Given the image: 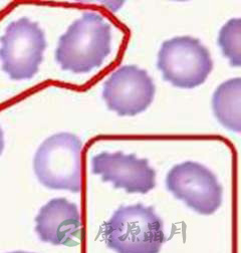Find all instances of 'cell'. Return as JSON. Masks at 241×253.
<instances>
[{
    "label": "cell",
    "instance_id": "6da1fadb",
    "mask_svg": "<svg viewBox=\"0 0 241 253\" xmlns=\"http://www.w3.org/2000/svg\"><path fill=\"white\" fill-rule=\"evenodd\" d=\"M112 51V26L99 13L84 12L59 38L55 60L64 71L87 74Z\"/></svg>",
    "mask_w": 241,
    "mask_h": 253
},
{
    "label": "cell",
    "instance_id": "7a4b0ae2",
    "mask_svg": "<svg viewBox=\"0 0 241 253\" xmlns=\"http://www.w3.org/2000/svg\"><path fill=\"white\" fill-rule=\"evenodd\" d=\"M104 238L119 253H158L165 242L163 221L152 206H120L105 224Z\"/></svg>",
    "mask_w": 241,
    "mask_h": 253
},
{
    "label": "cell",
    "instance_id": "3957f363",
    "mask_svg": "<svg viewBox=\"0 0 241 253\" xmlns=\"http://www.w3.org/2000/svg\"><path fill=\"white\" fill-rule=\"evenodd\" d=\"M82 143L73 133L45 139L34 158L38 180L46 188L79 193L82 188Z\"/></svg>",
    "mask_w": 241,
    "mask_h": 253
},
{
    "label": "cell",
    "instance_id": "277c9868",
    "mask_svg": "<svg viewBox=\"0 0 241 253\" xmlns=\"http://www.w3.org/2000/svg\"><path fill=\"white\" fill-rule=\"evenodd\" d=\"M157 68L163 80L180 88H194L205 83L213 69L208 48L195 38L175 37L165 41L158 52Z\"/></svg>",
    "mask_w": 241,
    "mask_h": 253
},
{
    "label": "cell",
    "instance_id": "5b68a950",
    "mask_svg": "<svg viewBox=\"0 0 241 253\" xmlns=\"http://www.w3.org/2000/svg\"><path fill=\"white\" fill-rule=\"evenodd\" d=\"M0 42L2 70L11 80H30L39 73L47 42L38 22L27 17L10 22Z\"/></svg>",
    "mask_w": 241,
    "mask_h": 253
},
{
    "label": "cell",
    "instance_id": "8992f818",
    "mask_svg": "<svg viewBox=\"0 0 241 253\" xmlns=\"http://www.w3.org/2000/svg\"><path fill=\"white\" fill-rule=\"evenodd\" d=\"M166 188L201 215L215 213L222 204L223 188L217 177L204 165L186 161L175 165L166 176Z\"/></svg>",
    "mask_w": 241,
    "mask_h": 253
},
{
    "label": "cell",
    "instance_id": "52a82bcc",
    "mask_svg": "<svg viewBox=\"0 0 241 253\" xmlns=\"http://www.w3.org/2000/svg\"><path fill=\"white\" fill-rule=\"evenodd\" d=\"M155 84L145 70L135 65L114 72L103 86V99L109 110L120 117H134L153 103Z\"/></svg>",
    "mask_w": 241,
    "mask_h": 253
},
{
    "label": "cell",
    "instance_id": "ba28073f",
    "mask_svg": "<svg viewBox=\"0 0 241 253\" xmlns=\"http://www.w3.org/2000/svg\"><path fill=\"white\" fill-rule=\"evenodd\" d=\"M93 173L104 182H111L116 189L127 193L147 194L156 187V171L148 159L123 152H102L92 158Z\"/></svg>",
    "mask_w": 241,
    "mask_h": 253
},
{
    "label": "cell",
    "instance_id": "9c48e42d",
    "mask_svg": "<svg viewBox=\"0 0 241 253\" xmlns=\"http://www.w3.org/2000/svg\"><path fill=\"white\" fill-rule=\"evenodd\" d=\"M39 238L52 245L73 246L82 237L81 216L77 204L66 198H54L44 204L36 217Z\"/></svg>",
    "mask_w": 241,
    "mask_h": 253
},
{
    "label": "cell",
    "instance_id": "30bf717a",
    "mask_svg": "<svg viewBox=\"0 0 241 253\" xmlns=\"http://www.w3.org/2000/svg\"><path fill=\"white\" fill-rule=\"evenodd\" d=\"M240 107L241 79H230L219 84L212 96V110L217 121L231 132L241 130Z\"/></svg>",
    "mask_w": 241,
    "mask_h": 253
},
{
    "label": "cell",
    "instance_id": "8fae6325",
    "mask_svg": "<svg viewBox=\"0 0 241 253\" xmlns=\"http://www.w3.org/2000/svg\"><path fill=\"white\" fill-rule=\"evenodd\" d=\"M222 53L228 58L230 66L239 68L241 66V19H229L219 30L217 39Z\"/></svg>",
    "mask_w": 241,
    "mask_h": 253
},
{
    "label": "cell",
    "instance_id": "7c38bea8",
    "mask_svg": "<svg viewBox=\"0 0 241 253\" xmlns=\"http://www.w3.org/2000/svg\"><path fill=\"white\" fill-rule=\"evenodd\" d=\"M4 149V135L2 129L0 128V155L2 154V151Z\"/></svg>",
    "mask_w": 241,
    "mask_h": 253
}]
</instances>
